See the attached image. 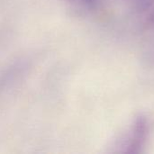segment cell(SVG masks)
<instances>
[{
  "mask_svg": "<svg viewBox=\"0 0 154 154\" xmlns=\"http://www.w3.org/2000/svg\"><path fill=\"white\" fill-rule=\"evenodd\" d=\"M154 133V115L143 112L136 115L128 126L116 137L111 152L139 153L146 148Z\"/></svg>",
  "mask_w": 154,
  "mask_h": 154,
  "instance_id": "6da1fadb",
  "label": "cell"
},
{
  "mask_svg": "<svg viewBox=\"0 0 154 154\" xmlns=\"http://www.w3.org/2000/svg\"><path fill=\"white\" fill-rule=\"evenodd\" d=\"M140 59L148 68L154 67V21L140 29Z\"/></svg>",
  "mask_w": 154,
  "mask_h": 154,
  "instance_id": "7a4b0ae2",
  "label": "cell"
},
{
  "mask_svg": "<svg viewBox=\"0 0 154 154\" xmlns=\"http://www.w3.org/2000/svg\"><path fill=\"white\" fill-rule=\"evenodd\" d=\"M81 1L88 5H92L94 4H96V2H97V0H81Z\"/></svg>",
  "mask_w": 154,
  "mask_h": 154,
  "instance_id": "3957f363",
  "label": "cell"
}]
</instances>
